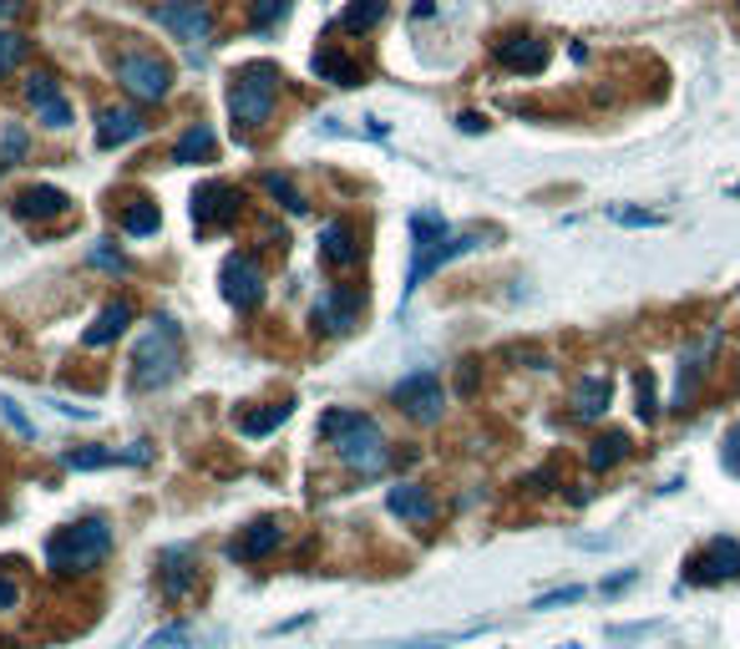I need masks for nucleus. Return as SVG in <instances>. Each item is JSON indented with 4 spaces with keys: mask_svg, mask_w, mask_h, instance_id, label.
<instances>
[{
    "mask_svg": "<svg viewBox=\"0 0 740 649\" xmlns=\"http://www.w3.org/2000/svg\"><path fill=\"white\" fill-rule=\"evenodd\" d=\"M320 436L335 446V457L356 467L360 477H376V472L391 462V446H386V432L366 411H325L320 416Z\"/></svg>",
    "mask_w": 740,
    "mask_h": 649,
    "instance_id": "1",
    "label": "nucleus"
},
{
    "mask_svg": "<svg viewBox=\"0 0 740 649\" xmlns=\"http://www.w3.org/2000/svg\"><path fill=\"white\" fill-rule=\"evenodd\" d=\"M107 554H112V528L102 523V517L76 523V528H61L56 538L47 543L51 574H86V568H96Z\"/></svg>",
    "mask_w": 740,
    "mask_h": 649,
    "instance_id": "2",
    "label": "nucleus"
},
{
    "mask_svg": "<svg viewBox=\"0 0 740 649\" xmlns=\"http://www.w3.org/2000/svg\"><path fill=\"white\" fill-rule=\"evenodd\" d=\"M275 96H279V72L269 61H249L234 72V86H228V112L239 127H264L269 112H275Z\"/></svg>",
    "mask_w": 740,
    "mask_h": 649,
    "instance_id": "3",
    "label": "nucleus"
},
{
    "mask_svg": "<svg viewBox=\"0 0 740 649\" xmlns=\"http://www.w3.org/2000/svg\"><path fill=\"white\" fill-rule=\"evenodd\" d=\"M132 365H137V385H143V391H153V385H167V381H173V375H178V365H183L178 324H173V320H157V330L143 340V346H137Z\"/></svg>",
    "mask_w": 740,
    "mask_h": 649,
    "instance_id": "4",
    "label": "nucleus"
},
{
    "mask_svg": "<svg viewBox=\"0 0 740 649\" xmlns=\"http://www.w3.org/2000/svg\"><path fill=\"white\" fill-rule=\"evenodd\" d=\"M112 72H117L122 92L137 96V102H157V96H167V86H173V66H167L163 56H153V51H122V56L112 61Z\"/></svg>",
    "mask_w": 740,
    "mask_h": 649,
    "instance_id": "5",
    "label": "nucleus"
},
{
    "mask_svg": "<svg viewBox=\"0 0 740 649\" xmlns=\"http://www.w3.org/2000/svg\"><path fill=\"white\" fill-rule=\"evenodd\" d=\"M395 406L407 411L411 421H421V426L442 421V411H446L442 375H436V371H417V375H407V381H395Z\"/></svg>",
    "mask_w": 740,
    "mask_h": 649,
    "instance_id": "6",
    "label": "nucleus"
},
{
    "mask_svg": "<svg viewBox=\"0 0 740 649\" xmlns=\"http://www.w3.org/2000/svg\"><path fill=\"white\" fill-rule=\"evenodd\" d=\"M153 21L173 31L183 47H204L208 31H214V11L204 0H163V6H153Z\"/></svg>",
    "mask_w": 740,
    "mask_h": 649,
    "instance_id": "7",
    "label": "nucleus"
},
{
    "mask_svg": "<svg viewBox=\"0 0 740 649\" xmlns=\"http://www.w3.org/2000/svg\"><path fill=\"white\" fill-rule=\"evenodd\" d=\"M446 239H452V229H446L442 214H411V249H417V265H411L407 289H417L426 275H436V254H442Z\"/></svg>",
    "mask_w": 740,
    "mask_h": 649,
    "instance_id": "8",
    "label": "nucleus"
},
{
    "mask_svg": "<svg viewBox=\"0 0 740 649\" xmlns=\"http://www.w3.org/2000/svg\"><path fill=\"white\" fill-rule=\"evenodd\" d=\"M239 204H244V193L234 183H204V188L193 193V224L198 229H224V224L239 218Z\"/></svg>",
    "mask_w": 740,
    "mask_h": 649,
    "instance_id": "9",
    "label": "nucleus"
},
{
    "mask_svg": "<svg viewBox=\"0 0 740 649\" xmlns=\"http://www.w3.org/2000/svg\"><path fill=\"white\" fill-rule=\"evenodd\" d=\"M224 295L228 305H239V310H254L264 300V269L254 265L249 254H234L224 265Z\"/></svg>",
    "mask_w": 740,
    "mask_h": 649,
    "instance_id": "10",
    "label": "nucleus"
},
{
    "mask_svg": "<svg viewBox=\"0 0 740 649\" xmlns=\"http://www.w3.org/2000/svg\"><path fill=\"white\" fill-rule=\"evenodd\" d=\"M360 320V289H325L320 300H315V324H325L330 336H346V330H356Z\"/></svg>",
    "mask_w": 740,
    "mask_h": 649,
    "instance_id": "11",
    "label": "nucleus"
},
{
    "mask_svg": "<svg viewBox=\"0 0 740 649\" xmlns=\"http://www.w3.org/2000/svg\"><path fill=\"white\" fill-rule=\"evenodd\" d=\"M695 578H705V584H726V578H740V543H736V538L705 543V554L695 558Z\"/></svg>",
    "mask_w": 740,
    "mask_h": 649,
    "instance_id": "12",
    "label": "nucleus"
},
{
    "mask_svg": "<svg viewBox=\"0 0 740 649\" xmlns=\"http://www.w3.org/2000/svg\"><path fill=\"white\" fill-rule=\"evenodd\" d=\"M147 133V122L137 107H107L96 117V143L102 147H122V143H137Z\"/></svg>",
    "mask_w": 740,
    "mask_h": 649,
    "instance_id": "13",
    "label": "nucleus"
},
{
    "mask_svg": "<svg viewBox=\"0 0 740 649\" xmlns=\"http://www.w3.org/2000/svg\"><path fill=\"white\" fill-rule=\"evenodd\" d=\"M157 564H163V568H157V574H163V584H157V589H163L167 604H178L183 594H188V584L198 578V568H193V564H198V554H193V548H167Z\"/></svg>",
    "mask_w": 740,
    "mask_h": 649,
    "instance_id": "14",
    "label": "nucleus"
},
{
    "mask_svg": "<svg viewBox=\"0 0 740 649\" xmlns=\"http://www.w3.org/2000/svg\"><path fill=\"white\" fill-rule=\"evenodd\" d=\"M386 507H391L401 523H417V528H426L431 517H436V503H431V493L421 487V482H401V487H391V493H386Z\"/></svg>",
    "mask_w": 740,
    "mask_h": 649,
    "instance_id": "15",
    "label": "nucleus"
},
{
    "mask_svg": "<svg viewBox=\"0 0 740 649\" xmlns=\"http://www.w3.org/2000/svg\"><path fill=\"white\" fill-rule=\"evenodd\" d=\"M497 61L507 66V72H543L548 66V47L543 41H533V37H507V41H497Z\"/></svg>",
    "mask_w": 740,
    "mask_h": 649,
    "instance_id": "16",
    "label": "nucleus"
},
{
    "mask_svg": "<svg viewBox=\"0 0 740 649\" xmlns=\"http://www.w3.org/2000/svg\"><path fill=\"white\" fill-rule=\"evenodd\" d=\"M320 259H325V265H335V269H346V265H356V259H360L356 229H350L346 218H330V224L320 229Z\"/></svg>",
    "mask_w": 740,
    "mask_h": 649,
    "instance_id": "17",
    "label": "nucleus"
},
{
    "mask_svg": "<svg viewBox=\"0 0 740 649\" xmlns=\"http://www.w3.org/2000/svg\"><path fill=\"white\" fill-rule=\"evenodd\" d=\"M279 538H285V528H279V523H269V517H264V523H254L249 533H244L239 543H234V548H228V554L239 558V564H259V558H269L279 548Z\"/></svg>",
    "mask_w": 740,
    "mask_h": 649,
    "instance_id": "18",
    "label": "nucleus"
},
{
    "mask_svg": "<svg viewBox=\"0 0 740 649\" xmlns=\"http://www.w3.org/2000/svg\"><path fill=\"white\" fill-rule=\"evenodd\" d=\"M609 396H614L609 375H584V381L574 385V416L578 421H598L604 411H609Z\"/></svg>",
    "mask_w": 740,
    "mask_h": 649,
    "instance_id": "19",
    "label": "nucleus"
},
{
    "mask_svg": "<svg viewBox=\"0 0 740 649\" xmlns=\"http://www.w3.org/2000/svg\"><path fill=\"white\" fill-rule=\"evenodd\" d=\"M66 193L61 188H51V183H37V188H25V193H16V214L21 218H56V214H66Z\"/></svg>",
    "mask_w": 740,
    "mask_h": 649,
    "instance_id": "20",
    "label": "nucleus"
},
{
    "mask_svg": "<svg viewBox=\"0 0 740 649\" xmlns=\"http://www.w3.org/2000/svg\"><path fill=\"white\" fill-rule=\"evenodd\" d=\"M127 324H132V305L127 300H112L107 305V310H102V315H96V324H92V330H86V346H112V340H117L122 336V330H127Z\"/></svg>",
    "mask_w": 740,
    "mask_h": 649,
    "instance_id": "21",
    "label": "nucleus"
},
{
    "mask_svg": "<svg viewBox=\"0 0 740 649\" xmlns=\"http://www.w3.org/2000/svg\"><path fill=\"white\" fill-rule=\"evenodd\" d=\"M214 127L208 122H193L188 133L178 137V147H173V163H214Z\"/></svg>",
    "mask_w": 740,
    "mask_h": 649,
    "instance_id": "22",
    "label": "nucleus"
},
{
    "mask_svg": "<svg viewBox=\"0 0 740 649\" xmlns=\"http://www.w3.org/2000/svg\"><path fill=\"white\" fill-rule=\"evenodd\" d=\"M315 76H320V82H335V86H356L360 66L350 56H340L335 47H325V51H315Z\"/></svg>",
    "mask_w": 740,
    "mask_h": 649,
    "instance_id": "23",
    "label": "nucleus"
},
{
    "mask_svg": "<svg viewBox=\"0 0 740 649\" xmlns=\"http://www.w3.org/2000/svg\"><path fill=\"white\" fill-rule=\"evenodd\" d=\"M624 457H629V436H624V432H604L594 446H588V467H594V472L619 467Z\"/></svg>",
    "mask_w": 740,
    "mask_h": 649,
    "instance_id": "24",
    "label": "nucleus"
},
{
    "mask_svg": "<svg viewBox=\"0 0 740 649\" xmlns=\"http://www.w3.org/2000/svg\"><path fill=\"white\" fill-rule=\"evenodd\" d=\"M482 625H466V629H446V635H411V639H391L381 649H446V645H462V639H477Z\"/></svg>",
    "mask_w": 740,
    "mask_h": 649,
    "instance_id": "25",
    "label": "nucleus"
},
{
    "mask_svg": "<svg viewBox=\"0 0 740 649\" xmlns=\"http://www.w3.org/2000/svg\"><path fill=\"white\" fill-rule=\"evenodd\" d=\"M157 224H163V214H157V204H147V198L127 204V214H122V229H127L132 239H147V234H157Z\"/></svg>",
    "mask_w": 740,
    "mask_h": 649,
    "instance_id": "26",
    "label": "nucleus"
},
{
    "mask_svg": "<svg viewBox=\"0 0 740 649\" xmlns=\"http://www.w3.org/2000/svg\"><path fill=\"white\" fill-rule=\"evenodd\" d=\"M381 21H386V0H356V6H346V16H340L346 31H376Z\"/></svg>",
    "mask_w": 740,
    "mask_h": 649,
    "instance_id": "27",
    "label": "nucleus"
},
{
    "mask_svg": "<svg viewBox=\"0 0 740 649\" xmlns=\"http://www.w3.org/2000/svg\"><path fill=\"white\" fill-rule=\"evenodd\" d=\"M264 188H269V198H279L289 214H305V208H310V198H305V193H299L285 173H264Z\"/></svg>",
    "mask_w": 740,
    "mask_h": 649,
    "instance_id": "28",
    "label": "nucleus"
},
{
    "mask_svg": "<svg viewBox=\"0 0 740 649\" xmlns=\"http://www.w3.org/2000/svg\"><path fill=\"white\" fill-rule=\"evenodd\" d=\"M66 467L76 472H92V467H112V462H122V452H112V446H76V452H66Z\"/></svg>",
    "mask_w": 740,
    "mask_h": 649,
    "instance_id": "29",
    "label": "nucleus"
},
{
    "mask_svg": "<svg viewBox=\"0 0 740 649\" xmlns=\"http://www.w3.org/2000/svg\"><path fill=\"white\" fill-rule=\"evenodd\" d=\"M25 147H31V137H25V127H6V133H0V173H11L16 163H21L25 157Z\"/></svg>",
    "mask_w": 740,
    "mask_h": 649,
    "instance_id": "30",
    "label": "nucleus"
},
{
    "mask_svg": "<svg viewBox=\"0 0 740 649\" xmlns=\"http://www.w3.org/2000/svg\"><path fill=\"white\" fill-rule=\"evenodd\" d=\"M25 56V37L21 31H0V76H11Z\"/></svg>",
    "mask_w": 740,
    "mask_h": 649,
    "instance_id": "31",
    "label": "nucleus"
},
{
    "mask_svg": "<svg viewBox=\"0 0 740 649\" xmlns=\"http://www.w3.org/2000/svg\"><path fill=\"white\" fill-rule=\"evenodd\" d=\"M56 82H51V72H31L25 76V102H31V107H47V102H56Z\"/></svg>",
    "mask_w": 740,
    "mask_h": 649,
    "instance_id": "32",
    "label": "nucleus"
},
{
    "mask_svg": "<svg viewBox=\"0 0 740 649\" xmlns=\"http://www.w3.org/2000/svg\"><path fill=\"white\" fill-rule=\"evenodd\" d=\"M614 224H624V229H655V224H665V214H645V208H609Z\"/></svg>",
    "mask_w": 740,
    "mask_h": 649,
    "instance_id": "33",
    "label": "nucleus"
},
{
    "mask_svg": "<svg viewBox=\"0 0 740 649\" xmlns=\"http://www.w3.org/2000/svg\"><path fill=\"white\" fill-rule=\"evenodd\" d=\"M285 416H289V406H269V411H259V416H244L239 426H244L249 436H264V432H275Z\"/></svg>",
    "mask_w": 740,
    "mask_h": 649,
    "instance_id": "34",
    "label": "nucleus"
},
{
    "mask_svg": "<svg viewBox=\"0 0 740 649\" xmlns=\"http://www.w3.org/2000/svg\"><path fill=\"white\" fill-rule=\"evenodd\" d=\"M285 11H289V0H254V25L269 31L275 21H285Z\"/></svg>",
    "mask_w": 740,
    "mask_h": 649,
    "instance_id": "35",
    "label": "nucleus"
},
{
    "mask_svg": "<svg viewBox=\"0 0 740 649\" xmlns=\"http://www.w3.org/2000/svg\"><path fill=\"white\" fill-rule=\"evenodd\" d=\"M634 391H639V416L655 421V416H659V406H655V381H649V371L634 375Z\"/></svg>",
    "mask_w": 740,
    "mask_h": 649,
    "instance_id": "36",
    "label": "nucleus"
},
{
    "mask_svg": "<svg viewBox=\"0 0 740 649\" xmlns=\"http://www.w3.org/2000/svg\"><path fill=\"white\" fill-rule=\"evenodd\" d=\"M37 117L47 122V127H66V122H72V107H66V96H56V102L37 107Z\"/></svg>",
    "mask_w": 740,
    "mask_h": 649,
    "instance_id": "37",
    "label": "nucleus"
},
{
    "mask_svg": "<svg viewBox=\"0 0 740 649\" xmlns=\"http://www.w3.org/2000/svg\"><path fill=\"white\" fill-rule=\"evenodd\" d=\"M578 599H584V589L568 584V589H553V594H543V599H533V609H558V604H578Z\"/></svg>",
    "mask_w": 740,
    "mask_h": 649,
    "instance_id": "38",
    "label": "nucleus"
},
{
    "mask_svg": "<svg viewBox=\"0 0 740 649\" xmlns=\"http://www.w3.org/2000/svg\"><path fill=\"white\" fill-rule=\"evenodd\" d=\"M0 406H6V421H11V426H16V432H21V436H25V442H37V426H31V421H25V411H21V406H16V401H11V396L0 401Z\"/></svg>",
    "mask_w": 740,
    "mask_h": 649,
    "instance_id": "39",
    "label": "nucleus"
},
{
    "mask_svg": "<svg viewBox=\"0 0 740 649\" xmlns=\"http://www.w3.org/2000/svg\"><path fill=\"white\" fill-rule=\"evenodd\" d=\"M21 604V584L11 574H0V609H16Z\"/></svg>",
    "mask_w": 740,
    "mask_h": 649,
    "instance_id": "40",
    "label": "nucleus"
},
{
    "mask_svg": "<svg viewBox=\"0 0 740 649\" xmlns=\"http://www.w3.org/2000/svg\"><path fill=\"white\" fill-rule=\"evenodd\" d=\"M726 467L740 477V426H736V432H726Z\"/></svg>",
    "mask_w": 740,
    "mask_h": 649,
    "instance_id": "41",
    "label": "nucleus"
},
{
    "mask_svg": "<svg viewBox=\"0 0 740 649\" xmlns=\"http://www.w3.org/2000/svg\"><path fill=\"white\" fill-rule=\"evenodd\" d=\"M456 122H462V133H482V127H487V117H477V112H462Z\"/></svg>",
    "mask_w": 740,
    "mask_h": 649,
    "instance_id": "42",
    "label": "nucleus"
},
{
    "mask_svg": "<svg viewBox=\"0 0 740 649\" xmlns=\"http://www.w3.org/2000/svg\"><path fill=\"white\" fill-rule=\"evenodd\" d=\"M629 584H634V574H614L609 584H604V594H619V589H629Z\"/></svg>",
    "mask_w": 740,
    "mask_h": 649,
    "instance_id": "43",
    "label": "nucleus"
},
{
    "mask_svg": "<svg viewBox=\"0 0 740 649\" xmlns=\"http://www.w3.org/2000/svg\"><path fill=\"white\" fill-rule=\"evenodd\" d=\"M16 11H21V0H0V21H11Z\"/></svg>",
    "mask_w": 740,
    "mask_h": 649,
    "instance_id": "44",
    "label": "nucleus"
}]
</instances>
